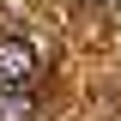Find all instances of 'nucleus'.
I'll return each mask as SVG.
<instances>
[{
    "label": "nucleus",
    "instance_id": "1",
    "mask_svg": "<svg viewBox=\"0 0 121 121\" xmlns=\"http://www.w3.org/2000/svg\"><path fill=\"white\" fill-rule=\"evenodd\" d=\"M36 73V48L24 36H0V85L6 91H24V79Z\"/></svg>",
    "mask_w": 121,
    "mask_h": 121
},
{
    "label": "nucleus",
    "instance_id": "2",
    "mask_svg": "<svg viewBox=\"0 0 121 121\" xmlns=\"http://www.w3.org/2000/svg\"><path fill=\"white\" fill-rule=\"evenodd\" d=\"M0 121H30V91H0Z\"/></svg>",
    "mask_w": 121,
    "mask_h": 121
}]
</instances>
